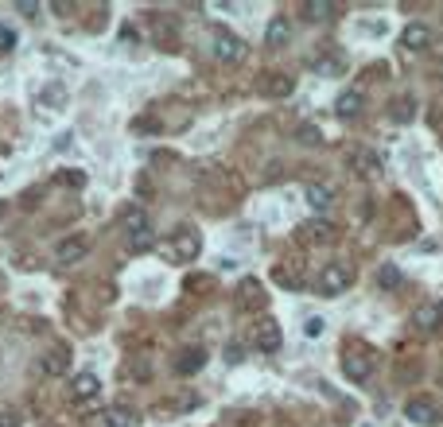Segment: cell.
<instances>
[{
    "label": "cell",
    "instance_id": "6da1fadb",
    "mask_svg": "<svg viewBox=\"0 0 443 427\" xmlns=\"http://www.w3.org/2000/svg\"><path fill=\"white\" fill-rule=\"evenodd\" d=\"M210 50H214L218 62H242L245 59V43L237 39L234 32H226V27H214V32H210Z\"/></svg>",
    "mask_w": 443,
    "mask_h": 427
},
{
    "label": "cell",
    "instance_id": "7a4b0ae2",
    "mask_svg": "<svg viewBox=\"0 0 443 427\" xmlns=\"http://www.w3.org/2000/svg\"><path fill=\"white\" fill-rule=\"evenodd\" d=\"M199 252H202V241H199V233H194V229H179V233L164 245V257L179 260V264H191Z\"/></svg>",
    "mask_w": 443,
    "mask_h": 427
},
{
    "label": "cell",
    "instance_id": "3957f363",
    "mask_svg": "<svg viewBox=\"0 0 443 427\" xmlns=\"http://www.w3.org/2000/svg\"><path fill=\"white\" fill-rule=\"evenodd\" d=\"M354 284V269L350 264H326L319 272V295H343Z\"/></svg>",
    "mask_w": 443,
    "mask_h": 427
},
{
    "label": "cell",
    "instance_id": "277c9868",
    "mask_svg": "<svg viewBox=\"0 0 443 427\" xmlns=\"http://www.w3.org/2000/svg\"><path fill=\"white\" fill-rule=\"evenodd\" d=\"M412 327H416L420 334H432V330H439L443 327V303L439 299L420 303V307L412 311Z\"/></svg>",
    "mask_w": 443,
    "mask_h": 427
},
{
    "label": "cell",
    "instance_id": "5b68a950",
    "mask_svg": "<svg viewBox=\"0 0 443 427\" xmlns=\"http://www.w3.org/2000/svg\"><path fill=\"white\" fill-rule=\"evenodd\" d=\"M343 373L354 381V385H366V381L373 377V358H369V353H362V350H350L343 358Z\"/></svg>",
    "mask_w": 443,
    "mask_h": 427
},
{
    "label": "cell",
    "instance_id": "8992f818",
    "mask_svg": "<svg viewBox=\"0 0 443 427\" xmlns=\"http://www.w3.org/2000/svg\"><path fill=\"white\" fill-rule=\"evenodd\" d=\"M404 416H409L416 427H439V408H435L428 396H416V400L404 404Z\"/></svg>",
    "mask_w": 443,
    "mask_h": 427
},
{
    "label": "cell",
    "instance_id": "52a82bcc",
    "mask_svg": "<svg viewBox=\"0 0 443 427\" xmlns=\"http://www.w3.org/2000/svg\"><path fill=\"white\" fill-rule=\"evenodd\" d=\"M86 252H90V237H86V233L67 237V241L55 245V260H59V264H78V260H82Z\"/></svg>",
    "mask_w": 443,
    "mask_h": 427
},
{
    "label": "cell",
    "instance_id": "ba28073f",
    "mask_svg": "<svg viewBox=\"0 0 443 427\" xmlns=\"http://www.w3.org/2000/svg\"><path fill=\"white\" fill-rule=\"evenodd\" d=\"M202 365H206V350H202V346H187V350L176 358V373L179 377H194Z\"/></svg>",
    "mask_w": 443,
    "mask_h": 427
},
{
    "label": "cell",
    "instance_id": "9c48e42d",
    "mask_svg": "<svg viewBox=\"0 0 443 427\" xmlns=\"http://www.w3.org/2000/svg\"><path fill=\"white\" fill-rule=\"evenodd\" d=\"M280 342H284L280 323H276V318H265V323L257 327V350L260 353H276V350H280Z\"/></svg>",
    "mask_w": 443,
    "mask_h": 427
},
{
    "label": "cell",
    "instance_id": "30bf717a",
    "mask_svg": "<svg viewBox=\"0 0 443 427\" xmlns=\"http://www.w3.org/2000/svg\"><path fill=\"white\" fill-rule=\"evenodd\" d=\"M98 393H101V381L93 377V373H78V377H74V385H70V396H74L78 404L98 400Z\"/></svg>",
    "mask_w": 443,
    "mask_h": 427
},
{
    "label": "cell",
    "instance_id": "8fae6325",
    "mask_svg": "<svg viewBox=\"0 0 443 427\" xmlns=\"http://www.w3.org/2000/svg\"><path fill=\"white\" fill-rule=\"evenodd\" d=\"M300 237L308 245H326V241H335V226H331V222H303Z\"/></svg>",
    "mask_w": 443,
    "mask_h": 427
},
{
    "label": "cell",
    "instance_id": "7c38bea8",
    "mask_svg": "<svg viewBox=\"0 0 443 427\" xmlns=\"http://www.w3.org/2000/svg\"><path fill=\"white\" fill-rule=\"evenodd\" d=\"M303 198H308L311 210H331V206H335V191L323 187V183H308V187H303Z\"/></svg>",
    "mask_w": 443,
    "mask_h": 427
},
{
    "label": "cell",
    "instance_id": "4fadbf2b",
    "mask_svg": "<svg viewBox=\"0 0 443 427\" xmlns=\"http://www.w3.org/2000/svg\"><path fill=\"white\" fill-rule=\"evenodd\" d=\"M101 427H136V412L125 404H113V408L101 412Z\"/></svg>",
    "mask_w": 443,
    "mask_h": 427
},
{
    "label": "cell",
    "instance_id": "5bb4252c",
    "mask_svg": "<svg viewBox=\"0 0 443 427\" xmlns=\"http://www.w3.org/2000/svg\"><path fill=\"white\" fill-rule=\"evenodd\" d=\"M288 39H292V24L284 16H272V24L265 27V43L268 47H288Z\"/></svg>",
    "mask_w": 443,
    "mask_h": 427
},
{
    "label": "cell",
    "instance_id": "9a60e30c",
    "mask_svg": "<svg viewBox=\"0 0 443 427\" xmlns=\"http://www.w3.org/2000/svg\"><path fill=\"white\" fill-rule=\"evenodd\" d=\"M292 90H296V82L288 74H265V82H260V93H265V97H288Z\"/></svg>",
    "mask_w": 443,
    "mask_h": 427
},
{
    "label": "cell",
    "instance_id": "2e32d148",
    "mask_svg": "<svg viewBox=\"0 0 443 427\" xmlns=\"http://www.w3.org/2000/svg\"><path fill=\"white\" fill-rule=\"evenodd\" d=\"M350 163H354V175H377L381 171V159H377L373 148H358Z\"/></svg>",
    "mask_w": 443,
    "mask_h": 427
},
{
    "label": "cell",
    "instance_id": "e0dca14e",
    "mask_svg": "<svg viewBox=\"0 0 443 427\" xmlns=\"http://www.w3.org/2000/svg\"><path fill=\"white\" fill-rule=\"evenodd\" d=\"M401 43H404L409 50H428V43H432V32H428L424 24H409V27L401 32Z\"/></svg>",
    "mask_w": 443,
    "mask_h": 427
},
{
    "label": "cell",
    "instance_id": "ac0fdd59",
    "mask_svg": "<svg viewBox=\"0 0 443 427\" xmlns=\"http://www.w3.org/2000/svg\"><path fill=\"white\" fill-rule=\"evenodd\" d=\"M362 105H366V101H362V93H358V90H346L343 97L335 101V113H338L343 121H354V117L362 113Z\"/></svg>",
    "mask_w": 443,
    "mask_h": 427
},
{
    "label": "cell",
    "instance_id": "d6986e66",
    "mask_svg": "<svg viewBox=\"0 0 443 427\" xmlns=\"http://www.w3.org/2000/svg\"><path fill=\"white\" fill-rule=\"evenodd\" d=\"M303 16L311 20V24H323V20H331L335 16V4H331V0H303Z\"/></svg>",
    "mask_w": 443,
    "mask_h": 427
},
{
    "label": "cell",
    "instance_id": "ffe728a7",
    "mask_svg": "<svg viewBox=\"0 0 443 427\" xmlns=\"http://www.w3.org/2000/svg\"><path fill=\"white\" fill-rule=\"evenodd\" d=\"M67 369H70V353L67 350H51L47 358H43V373H47V377H62Z\"/></svg>",
    "mask_w": 443,
    "mask_h": 427
},
{
    "label": "cell",
    "instance_id": "44dd1931",
    "mask_svg": "<svg viewBox=\"0 0 443 427\" xmlns=\"http://www.w3.org/2000/svg\"><path fill=\"white\" fill-rule=\"evenodd\" d=\"M242 307H249V311L265 307V292H260L257 280H245V284H242Z\"/></svg>",
    "mask_w": 443,
    "mask_h": 427
},
{
    "label": "cell",
    "instance_id": "7402d4cb",
    "mask_svg": "<svg viewBox=\"0 0 443 427\" xmlns=\"http://www.w3.org/2000/svg\"><path fill=\"white\" fill-rule=\"evenodd\" d=\"M377 284L381 287H401V269H397V264H381V269H377Z\"/></svg>",
    "mask_w": 443,
    "mask_h": 427
},
{
    "label": "cell",
    "instance_id": "603a6c76",
    "mask_svg": "<svg viewBox=\"0 0 443 427\" xmlns=\"http://www.w3.org/2000/svg\"><path fill=\"white\" fill-rule=\"evenodd\" d=\"M393 121H401V125H409L412 117H416V109H412V97H401V101H393Z\"/></svg>",
    "mask_w": 443,
    "mask_h": 427
},
{
    "label": "cell",
    "instance_id": "cb8c5ba5",
    "mask_svg": "<svg viewBox=\"0 0 443 427\" xmlns=\"http://www.w3.org/2000/svg\"><path fill=\"white\" fill-rule=\"evenodd\" d=\"M39 101H43V105H55V109H62V101H67V90H62V86H47V90L39 93Z\"/></svg>",
    "mask_w": 443,
    "mask_h": 427
},
{
    "label": "cell",
    "instance_id": "d4e9b609",
    "mask_svg": "<svg viewBox=\"0 0 443 427\" xmlns=\"http://www.w3.org/2000/svg\"><path fill=\"white\" fill-rule=\"evenodd\" d=\"M315 70H319V74H326V78H335V74H343V70H346V62L343 59H319Z\"/></svg>",
    "mask_w": 443,
    "mask_h": 427
},
{
    "label": "cell",
    "instance_id": "484cf974",
    "mask_svg": "<svg viewBox=\"0 0 443 427\" xmlns=\"http://www.w3.org/2000/svg\"><path fill=\"white\" fill-rule=\"evenodd\" d=\"M323 330H326V318H319V315H311L308 323H303V334L308 338H323Z\"/></svg>",
    "mask_w": 443,
    "mask_h": 427
},
{
    "label": "cell",
    "instance_id": "4316f807",
    "mask_svg": "<svg viewBox=\"0 0 443 427\" xmlns=\"http://www.w3.org/2000/svg\"><path fill=\"white\" fill-rule=\"evenodd\" d=\"M300 140L303 144H323V133L315 125H300Z\"/></svg>",
    "mask_w": 443,
    "mask_h": 427
},
{
    "label": "cell",
    "instance_id": "83f0119b",
    "mask_svg": "<svg viewBox=\"0 0 443 427\" xmlns=\"http://www.w3.org/2000/svg\"><path fill=\"white\" fill-rule=\"evenodd\" d=\"M16 12H20V16H35V12H43V4H35V0H20Z\"/></svg>",
    "mask_w": 443,
    "mask_h": 427
},
{
    "label": "cell",
    "instance_id": "f1b7e54d",
    "mask_svg": "<svg viewBox=\"0 0 443 427\" xmlns=\"http://www.w3.org/2000/svg\"><path fill=\"white\" fill-rule=\"evenodd\" d=\"M276 284H284V287H300V280H296L288 269H276Z\"/></svg>",
    "mask_w": 443,
    "mask_h": 427
},
{
    "label": "cell",
    "instance_id": "f546056e",
    "mask_svg": "<svg viewBox=\"0 0 443 427\" xmlns=\"http://www.w3.org/2000/svg\"><path fill=\"white\" fill-rule=\"evenodd\" d=\"M62 183L67 187H86V175L82 171H62Z\"/></svg>",
    "mask_w": 443,
    "mask_h": 427
},
{
    "label": "cell",
    "instance_id": "4dcf8cb0",
    "mask_svg": "<svg viewBox=\"0 0 443 427\" xmlns=\"http://www.w3.org/2000/svg\"><path fill=\"white\" fill-rule=\"evenodd\" d=\"M12 47H16V35H12L8 27L0 24V50H12Z\"/></svg>",
    "mask_w": 443,
    "mask_h": 427
},
{
    "label": "cell",
    "instance_id": "1f68e13d",
    "mask_svg": "<svg viewBox=\"0 0 443 427\" xmlns=\"http://www.w3.org/2000/svg\"><path fill=\"white\" fill-rule=\"evenodd\" d=\"M242 358H245V350H242L237 342H230V346H226V361H230V365H237Z\"/></svg>",
    "mask_w": 443,
    "mask_h": 427
},
{
    "label": "cell",
    "instance_id": "d6a6232c",
    "mask_svg": "<svg viewBox=\"0 0 443 427\" xmlns=\"http://www.w3.org/2000/svg\"><path fill=\"white\" fill-rule=\"evenodd\" d=\"M0 427H20V412H0Z\"/></svg>",
    "mask_w": 443,
    "mask_h": 427
},
{
    "label": "cell",
    "instance_id": "836d02e7",
    "mask_svg": "<svg viewBox=\"0 0 443 427\" xmlns=\"http://www.w3.org/2000/svg\"><path fill=\"white\" fill-rule=\"evenodd\" d=\"M51 12H59V16H67V12H70V4H67V0H55V4H51Z\"/></svg>",
    "mask_w": 443,
    "mask_h": 427
},
{
    "label": "cell",
    "instance_id": "e575fe53",
    "mask_svg": "<svg viewBox=\"0 0 443 427\" xmlns=\"http://www.w3.org/2000/svg\"><path fill=\"white\" fill-rule=\"evenodd\" d=\"M0 214H4V202H0Z\"/></svg>",
    "mask_w": 443,
    "mask_h": 427
},
{
    "label": "cell",
    "instance_id": "d590c367",
    "mask_svg": "<svg viewBox=\"0 0 443 427\" xmlns=\"http://www.w3.org/2000/svg\"><path fill=\"white\" fill-rule=\"evenodd\" d=\"M362 427H373V423H362Z\"/></svg>",
    "mask_w": 443,
    "mask_h": 427
}]
</instances>
